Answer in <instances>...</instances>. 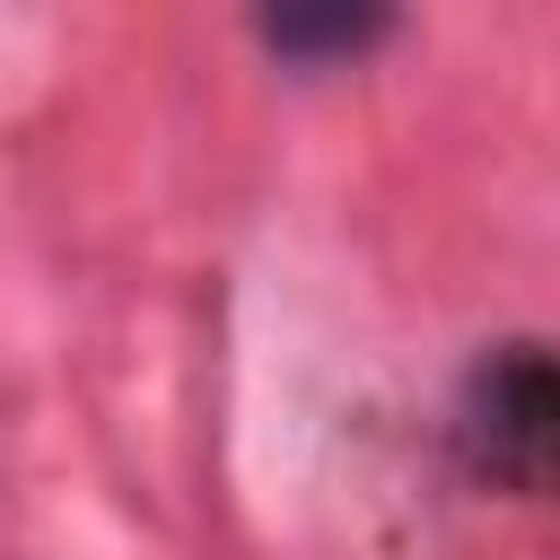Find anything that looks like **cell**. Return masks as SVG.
I'll return each mask as SVG.
<instances>
[{
  "instance_id": "cell-1",
  "label": "cell",
  "mask_w": 560,
  "mask_h": 560,
  "mask_svg": "<svg viewBox=\"0 0 560 560\" xmlns=\"http://www.w3.org/2000/svg\"><path fill=\"white\" fill-rule=\"evenodd\" d=\"M455 429H464V455H472L490 481L560 490V350H542V341L490 350V359L464 376Z\"/></svg>"
},
{
  "instance_id": "cell-2",
  "label": "cell",
  "mask_w": 560,
  "mask_h": 560,
  "mask_svg": "<svg viewBox=\"0 0 560 560\" xmlns=\"http://www.w3.org/2000/svg\"><path fill=\"white\" fill-rule=\"evenodd\" d=\"M254 35H262L280 61H298V70H332V61L376 52V44L394 35V18H385V9H359V0H306V9H262Z\"/></svg>"
}]
</instances>
